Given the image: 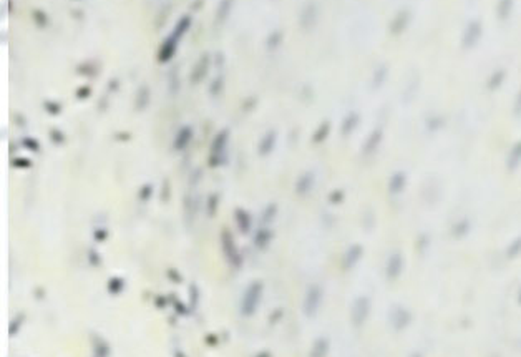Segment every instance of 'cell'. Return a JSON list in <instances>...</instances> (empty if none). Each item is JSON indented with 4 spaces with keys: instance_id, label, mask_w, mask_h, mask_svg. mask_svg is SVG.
<instances>
[{
    "instance_id": "3",
    "label": "cell",
    "mask_w": 521,
    "mask_h": 357,
    "mask_svg": "<svg viewBox=\"0 0 521 357\" xmlns=\"http://www.w3.org/2000/svg\"><path fill=\"white\" fill-rule=\"evenodd\" d=\"M513 8H515V0H498V3H496V15H498L501 22L508 20L511 13H513Z\"/></svg>"
},
{
    "instance_id": "5",
    "label": "cell",
    "mask_w": 521,
    "mask_h": 357,
    "mask_svg": "<svg viewBox=\"0 0 521 357\" xmlns=\"http://www.w3.org/2000/svg\"><path fill=\"white\" fill-rule=\"evenodd\" d=\"M515 112L516 113H521V90L520 93L516 95V100H515Z\"/></svg>"
},
{
    "instance_id": "1",
    "label": "cell",
    "mask_w": 521,
    "mask_h": 357,
    "mask_svg": "<svg viewBox=\"0 0 521 357\" xmlns=\"http://www.w3.org/2000/svg\"><path fill=\"white\" fill-rule=\"evenodd\" d=\"M481 35H483V25H481V22L470 20L466 23L463 33H461V47H463L465 50H473L480 43Z\"/></svg>"
},
{
    "instance_id": "2",
    "label": "cell",
    "mask_w": 521,
    "mask_h": 357,
    "mask_svg": "<svg viewBox=\"0 0 521 357\" xmlns=\"http://www.w3.org/2000/svg\"><path fill=\"white\" fill-rule=\"evenodd\" d=\"M410 20H412V13L407 10V8L399 10L397 12V15L394 17V20H392V25H390L392 33H394V35H400L402 32H405Z\"/></svg>"
},
{
    "instance_id": "4",
    "label": "cell",
    "mask_w": 521,
    "mask_h": 357,
    "mask_svg": "<svg viewBox=\"0 0 521 357\" xmlns=\"http://www.w3.org/2000/svg\"><path fill=\"white\" fill-rule=\"evenodd\" d=\"M506 80V70L503 68H498V70L491 72L488 75V80H486V87L490 90H498V88L503 85V82Z\"/></svg>"
}]
</instances>
